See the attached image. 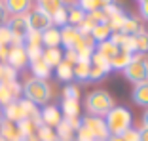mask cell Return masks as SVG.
<instances>
[{
    "label": "cell",
    "instance_id": "obj_17",
    "mask_svg": "<svg viewBox=\"0 0 148 141\" xmlns=\"http://www.w3.org/2000/svg\"><path fill=\"white\" fill-rule=\"evenodd\" d=\"M61 44V29L57 27H49L42 32V46L44 48H59Z\"/></svg>",
    "mask_w": 148,
    "mask_h": 141
},
{
    "label": "cell",
    "instance_id": "obj_44",
    "mask_svg": "<svg viewBox=\"0 0 148 141\" xmlns=\"http://www.w3.org/2000/svg\"><path fill=\"white\" fill-rule=\"evenodd\" d=\"M143 128L148 130V109H144V115H143Z\"/></svg>",
    "mask_w": 148,
    "mask_h": 141
},
{
    "label": "cell",
    "instance_id": "obj_37",
    "mask_svg": "<svg viewBox=\"0 0 148 141\" xmlns=\"http://www.w3.org/2000/svg\"><path fill=\"white\" fill-rule=\"evenodd\" d=\"M123 141H140V132L137 128H129L125 133H122Z\"/></svg>",
    "mask_w": 148,
    "mask_h": 141
},
{
    "label": "cell",
    "instance_id": "obj_47",
    "mask_svg": "<svg viewBox=\"0 0 148 141\" xmlns=\"http://www.w3.org/2000/svg\"><path fill=\"white\" fill-rule=\"evenodd\" d=\"M0 120H2V107H0Z\"/></svg>",
    "mask_w": 148,
    "mask_h": 141
},
{
    "label": "cell",
    "instance_id": "obj_41",
    "mask_svg": "<svg viewBox=\"0 0 148 141\" xmlns=\"http://www.w3.org/2000/svg\"><path fill=\"white\" fill-rule=\"evenodd\" d=\"M6 21H8V12L4 10V4L0 2V25H6Z\"/></svg>",
    "mask_w": 148,
    "mask_h": 141
},
{
    "label": "cell",
    "instance_id": "obj_10",
    "mask_svg": "<svg viewBox=\"0 0 148 141\" xmlns=\"http://www.w3.org/2000/svg\"><path fill=\"white\" fill-rule=\"evenodd\" d=\"M95 48H97L95 40H93L91 36H87V35H82V38L78 40V44L74 46L72 50L78 53V59H80V61H89V59H91V55L95 53Z\"/></svg>",
    "mask_w": 148,
    "mask_h": 141
},
{
    "label": "cell",
    "instance_id": "obj_34",
    "mask_svg": "<svg viewBox=\"0 0 148 141\" xmlns=\"http://www.w3.org/2000/svg\"><path fill=\"white\" fill-rule=\"evenodd\" d=\"M63 99H74V101H78L80 99V88L76 84H66L65 88H63Z\"/></svg>",
    "mask_w": 148,
    "mask_h": 141
},
{
    "label": "cell",
    "instance_id": "obj_20",
    "mask_svg": "<svg viewBox=\"0 0 148 141\" xmlns=\"http://www.w3.org/2000/svg\"><path fill=\"white\" fill-rule=\"evenodd\" d=\"M66 17H69V23H66V25L80 27L82 21L86 19V12H84L78 4H70V6H66Z\"/></svg>",
    "mask_w": 148,
    "mask_h": 141
},
{
    "label": "cell",
    "instance_id": "obj_35",
    "mask_svg": "<svg viewBox=\"0 0 148 141\" xmlns=\"http://www.w3.org/2000/svg\"><path fill=\"white\" fill-rule=\"evenodd\" d=\"M17 80V70L12 69L10 65L4 63V69H2V80L0 82H15Z\"/></svg>",
    "mask_w": 148,
    "mask_h": 141
},
{
    "label": "cell",
    "instance_id": "obj_27",
    "mask_svg": "<svg viewBox=\"0 0 148 141\" xmlns=\"http://www.w3.org/2000/svg\"><path fill=\"white\" fill-rule=\"evenodd\" d=\"M110 35H112V31H110L108 23H101V25H97L95 29L91 31V38L95 40V44H99V42H105V40L110 38Z\"/></svg>",
    "mask_w": 148,
    "mask_h": 141
},
{
    "label": "cell",
    "instance_id": "obj_21",
    "mask_svg": "<svg viewBox=\"0 0 148 141\" xmlns=\"http://www.w3.org/2000/svg\"><path fill=\"white\" fill-rule=\"evenodd\" d=\"M131 59H133V53L125 52V50H118V52L114 53V57L110 59V67L116 69V70H123L131 63Z\"/></svg>",
    "mask_w": 148,
    "mask_h": 141
},
{
    "label": "cell",
    "instance_id": "obj_14",
    "mask_svg": "<svg viewBox=\"0 0 148 141\" xmlns=\"http://www.w3.org/2000/svg\"><path fill=\"white\" fill-rule=\"evenodd\" d=\"M80 38H82V32H80L78 27H72V25L61 27V44L65 46V50H72L78 44Z\"/></svg>",
    "mask_w": 148,
    "mask_h": 141
},
{
    "label": "cell",
    "instance_id": "obj_3",
    "mask_svg": "<svg viewBox=\"0 0 148 141\" xmlns=\"http://www.w3.org/2000/svg\"><path fill=\"white\" fill-rule=\"evenodd\" d=\"M112 107H114V99L106 90H93V92L86 97V109L91 116L105 118Z\"/></svg>",
    "mask_w": 148,
    "mask_h": 141
},
{
    "label": "cell",
    "instance_id": "obj_36",
    "mask_svg": "<svg viewBox=\"0 0 148 141\" xmlns=\"http://www.w3.org/2000/svg\"><path fill=\"white\" fill-rule=\"evenodd\" d=\"M0 46H12V32L8 25H0Z\"/></svg>",
    "mask_w": 148,
    "mask_h": 141
},
{
    "label": "cell",
    "instance_id": "obj_50",
    "mask_svg": "<svg viewBox=\"0 0 148 141\" xmlns=\"http://www.w3.org/2000/svg\"><path fill=\"white\" fill-rule=\"evenodd\" d=\"M0 141H4V139H2V137H0Z\"/></svg>",
    "mask_w": 148,
    "mask_h": 141
},
{
    "label": "cell",
    "instance_id": "obj_16",
    "mask_svg": "<svg viewBox=\"0 0 148 141\" xmlns=\"http://www.w3.org/2000/svg\"><path fill=\"white\" fill-rule=\"evenodd\" d=\"M140 31H144V27L140 25L139 17H135V15L127 13L125 19H123V23H122V29H120L118 32H123V35H127V36H137Z\"/></svg>",
    "mask_w": 148,
    "mask_h": 141
},
{
    "label": "cell",
    "instance_id": "obj_49",
    "mask_svg": "<svg viewBox=\"0 0 148 141\" xmlns=\"http://www.w3.org/2000/svg\"><path fill=\"white\" fill-rule=\"evenodd\" d=\"M93 141H101V139H93Z\"/></svg>",
    "mask_w": 148,
    "mask_h": 141
},
{
    "label": "cell",
    "instance_id": "obj_23",
    "mask_svg": "<svg viewBox=\"0 0 148 141\" xmlns=\"http://www.w3.org/2000/svg\"><path fill=\"white\" fill-rule=\"evenodd\" d=\"M42 59L48 63L49 69H55V67L63 61V52H61L59 48H44Z\"/></svg>",
    "mask_w": 148,
    "mask_h": 141
},
{
    "label": "cell",
    "instance_id": "obj_26",
    "mask_svg": "<svg viewBox=\"0 0 148 141\" xmlns=\"http://www.w3.org/2000/svg\"><path fill=\"white\" fill-rule=\"evenodd\" d=\"M59 111H61L63 118L65 116H80V103L74 99H63Z\"/></svg>",
    "mask_w": 148,
    "mask_h": 141
},
{
    "label": "cell",
    "instance_id": "obj_31",
    "mask_svg": "<svg viewBox=\"0 0 148 141\" xmlns=\"http://www.w3.org/2000/svg\"><path fill=\"white\" fill-rule=\"evenodd\" d=\"M89 65L91 67H97V69H101V70H105V73H110L112 70V67H110V61L106 57H103L101 53H93L91 55V59H89Z\"/></svg>",
    "mask_w": 148,
    "mask_h": 141
},
{
    "label": "cell",
    "instance_id": "obj_18",
    "mask_svg": "<svg viewBox=\"0 0 148 141\" xmlns=\"http://www.w3.org/2000/svg\"><path fill=\"white\" fill-rule=\"evenodd\" d=\"M29 65H31V70H32V76H34V78L48 80L49 76H51V69L48 67V63L44 61L42 57H38V59H34V61H31Z\"/></svg>",
    "mask_w": 148,
    "mask_h": 141
},
{
    "label": "cell",
    "instance_id": "obj_29",
    "mask_svg": "<svg viewBox=\"0 0 148 141\" xmlns=\"http://www.w3.org/2000/svg\"><path fill=\"white\" fill-rule=\"evenodd\" d=\"M133 40H135V53L146 55L148 53V32L140 31L137 36H133Z\"/></svg>",
    "mask_w": 148,
    "mask_h": 141
},
{
    "label": "cell",
    "instance_id": "obj_32",
    "mask_svg": "<svg viewBox=\"0 0 148 141\" xmlns=\"http://www.w3.org/2000/svg\"><path fill=\"white\" fill-rule=\"evenodd\" d=\"M36 137H38V141H59L57 139V133L53 128H49V126H38V130H36Z\"/></svg>",
    "mask_w": 148,
    "mask_h": 141
},
{
    "label": "cell",
    "instance_id": "obj_48",
    "mask_svg": "<svg viewBox=\"0 0 148 141\" xmlns=\"http://www.w3.org/2000/svg\"><path fill=\"white\" fill-rule=\"evenodd\" d=\"M137 2H139V4H143V2H146V0H137Z\"/></svg>",
    "mask_w": 148,
    "mask_h": 141
},
{
    "label": "cell",
    "instance_id": "obj_15",
    "mask_svg": "<svg viewBox=\"0 0 148 141\" xmlns=\"http://www.w3.org/2000/svg\"><path fill=\"white\" fill-rule=\"evenodd\" d=\"M0 137L4 141H25L23 133L19 132L17 124L10 122V120H0Z\"/></svg>",
    "mask_w": 148,
    "mask_h": 141
},
{
    "label": "cell",
    "instance_id": "obj_24",
    "mask_svg": "<svg viewBox=\"0 0 148 141\" xmlns=\"http://www.w3.org/2000/svg\"><path fill=\"white\" fill-rule=\"evenodd\" d=\"M65 6H69V2H66V0H38L36 8H40L42 12L48 13V15H53L57 10L65 8Z\"/></svg>",
    "mask_w": 148,
    "mask_h": 141
},
{
    "label": "cell",
    "instance_id": "obj_51",
    "mask_svg": "<svg viewBox=\"0 0 148 141\" xmlns=\"http://www.w3.org/2000/svg\"><path fill=\"white\" fill-rule=\"evenodd\" d=\"M36 2H38V0H36Z\"/></svg>",
    "mask_w": 148,
    "mask_h": 141
},
{
    "label": "cell",
    "instance_id": "obj_7",
    "mask_svg": "<svg viewBox=\"0 0 148 141\" xmlns=\"http://www.w3.org/2000/svg\"><path fill=\"white\" fill-rule=\"evenodd\" d=\"M82 126L89 130V133H91L95 139L108 141L110 133H108V130H106L105 118H99V116H91V115H89V116H84V118H82Z\"/></svg>",
    "mask_w": 148,
    "mask_h": 141
},
{
    "label": "cell",
    "instance_id": "obj_39",
    "mask_svg": "<svg viewBox=\"0 0 148 141\" xmlns=\"http://www.w3.org/2000/svg\"><path fill=\"white\" fill-rule=\"evenodd\" d=\"M63 120H65V122L69 124V126L74 130V132H76V130H78L80 126H82V116H65Z\"/></svg>",
    "mask_w": 148,
    "mask_h": 141
},
{
    "label": "cell",
    "instance_id": "obj_6",
    "mask_svg": "<svg viewBox=\"0 0 148 141\" xmlns=\"http://www.w3.org/2000/svg\"><path fill=\"white\" fill-rule=\"evenodd\" d=\"M27 23H29V29L34 32H44L46 29L53 25L51 23V15H48L46 12H42L40 8H32L31 12L27 13Z\"/></svg>",
    "mask_w": 148,
    "mask_h": 141
},
{
    "label": "cell",
    "instance_id": "obj_43",
    "mask_svg": "<svg viewBox=\"0 0 148 141\" xmlns=\"http://www.w3.org/2000/svg\"><path fill=\"white\" fill-rule=\"evenodd\" d=\"M140 141H148V130L146 128H140Z\"/></svg>",
    "mask_w": 148,
    "mask_h": 141
},
{
    "label": "cell",
    "instance_id": "obj_4",
    "mask_svg": "<svg viewBox=\"0 0 148 141\" xmlns=\"http://www.w3.org/2000/svg\"><path fill=\"white\" fill-rule=\"evenodd\" d=\"M123 75L135 86L137 84H143V82H148V57L146 55H140V53H133V59L123 69Z\"/></svg>",
    "mask_w": 148,
    "mask_h": 141
},
{
    "label": "cell",
    "instance_id": "obj_42",
    "mask_svg": "<svg viewBox=\"0 0 148 141\" xmlns=\"http://www.w3.org/2000/svg\"><path fill=\"white\" fill-rule=\"evenodd\" d=\"M97 4H99V8L103 10V8H106V6H110V4H116V0H97Z\"/></svg>",
    "mask_w": 148,
    "mask_h": 141
},
{
    "label": "cell",
    "instance_id": "obj_52",
    "mask_svg": "<svg viewBox=\"0 0 148 141\" xmlns=\"http://www.w3.org/2000/svg\"><path fill=\"white\" fill-rule=\"evenodd\" d=\"M0 2H2V0H0Z\"/></svg>",
    "mask_w": 148,
    "mask_h": 141
},
{
    "label": "cell",
    "instance_id": "obj_12",
    "mask_svg": "<svg viewBox=\"0 0 148 141\" xmlns=\"http://www.w3.org/2000/svg\"><path fill=\"white\" fill-rule=\"evenodd\" d=\"M40 118H42L44 126H49V128L55 130L59 126V122L63 120V115L57 105H46L42 111H40Z\"/></svg>",
    "mask_w": 148,
    "mask_h": 141
},
{
    "label": "cell",
    "instance_id": "obj_22",
    "mask_svg": "<svg viewBox=\"0 0 148 141\" xmlns=\"http://www.w3.org/2000/svg\"><path fill=\"white\" fill-rule=\"evenodd\" d=\"M133 101L137 103L139 107H144L148 109V82H143V84H137L135 88H133Z\"/></svg>",
    "mask_w": 148,
    "mask_h": 141
},
{
    "label": "cell",
    "instance_id": "obj_19",
    "mask_svg": "<svg viewBox=\"0 0 148 141\" xmlns=\"http://www.w3.org/2000/svg\"><path fill=\"white\" fill-rule=\"evenodd\" d=\"M89 70L91 65L89 61H78L72 65V78L76 82H89Z\"/></svg>",
    "mask_w": 148,
    "mask_h": 141
},
{
    "label": "cell",
    "instance_id": "obj_46",
    "mask_svg": "<svg viewBox=\"0 0 148 141\" xmlns=\"http://www.w3.org/2000/svg\"><path fill=\"white\" fill-rule=\"evenodd\" d=\"M2 69H4V63H0V80H2Z\"/></svg>",
    "mask_w": 148,
    "mask_h": 141
},
{
    "label": "cell",
    "instance_id": "obj_45",
    "mask_svg": "<svg viewBox=\"0 0 148 141\" xmlns=\"http://www.w3.org/2000/svg\"><path fill=\"white\" fill-rule=\"evenodd\" d=\"M108 141H123V139H122V135H110Z\"/></svg>",
    "mask_w": 148,
    "mask_h": 141
},
{
    "label": "cell",
    "instance_id": "obj_9",
    "mask_svg": "<svg viewBox=\"0 0 148 141\" xmlns=\"http://www.w3.org/2000/svg\"><path fill=\"white\" fill-rule=\"evenodd\" d=\"M6 65H10L12 69H15V70L25 69V67L29 65V57H27L25 48H23V46H10Z\"/></svg>",
    "mask_w": 148,
    "mask_h": 141
},
{
    "label": "cell",
    "instance_id": "obj_38",
    "mask_svg": "<svg viewBox=\"0 0 148 141\" xmlns=\"http://www.w3.org/2000/svg\"><path fill=\"white\" fill-rule=\"evenodd\" d=\"M63 61H66L69 65H74V63H78V53L74 52V50H65V53H63Z\"/></svg>",
    "mask_w": 148,
    "mask_h": 141
},
{
    "label": "cell",
    "instance_id": "obj_25",
    "mask_svg": "<svg viewBox=\"0 0 148 141\" xmlns=\"http://www.w3.org/2000/svg\"><path fill=\"white\" fill-rule=\"evenodd\" d=\"M55 76H57V80H61L65 84H70L74 80L72 78V65H69L66 61H61L55 67Z\"/></svg>",
    "mask_w": 148,
    "mask_h": 141
},
{
    "label": "cell",
    "instance_id": "obj_1",
    "mask_svg": "<svg viewBox=\"0 0 148 141\" xmlns=\"http://www.w3.org/2000/svg\"><path fill=\"white\" fill-rule=\"evenodd\" d=\"M105 124L110 135H122L129 128H133V115L127 107L114 105L105 116Z\"/></svg>",
    "mask_w": 148,
    "mask_h": 141
},
{
    "label": "cell",
    "instance_id": "obj_40",
    "mask_svg": "<svg viewBox=\"0 0 148 141\" xmlns=\"http://www.w3.org/2000/svg\"><path fill=\"white\" fill-rule=\"evenodd\" d=\"M139 13H140V17H143V19L148 21V0L143 2V4H139Z\"/></svg>",
    "mask_w": 148,
    "mask_h": 141
},
{
    "label": "cell",
    "instance_id": "obj_30",
    "mask_svg": "<svg viewBox=\"0 0 148 141\" xmlns=\"http://www.w3.org/2000/svg\"><path fill=\"white\" fill-rule=\"evenodd\" d=\"M95 52H97V53H101L103 57H106V59L110 61V59L114 57V53L118 52V48L112 44V42H110V40H105V42H99V44H97Z\"/></svg>",
    "mask_w": 148,
    "mask_h": 141
},
{
    "label": "cell",
    "instance_id": "obj_2",
    "mask_svg": "<svg viewBox=\"0 0 148 141\" xmlns=\"http://www.w3.org/2000/svg\"><path fill=\"white\" fill-rule=\"evenodd\" d=\"M23 88V97L27 101L38 105H48V101L51 99V86L48 84V80H40V78H29L25 84L21 86Z\"/></svg>",
    "mask_w": 148,
    "mask_h": 141
},
{
    "label": "cell",
    "instance_id": "obj_28",
    "mask_svg": "<svg viewBox=\"0 0 148 141\" xmlns=\"http://www.w3.org/2000/svg\"><path fill=\"white\" fill-rule=\"evenodd\" d=\"M55 133H57V139L59 141H74V130L70 128L65 120L59 122V126L55 128Z\"/></svg>",
    "mask_w": 148,
    "mask_h": 141
},
{
    "label": "cell",
    "instance_id": "obj_5",
    "mask_svg": "<svg viewBox=\"0 0 148 141\" xmlns=\"http://www.w3.org/2000/svg\"><path fill=\"white\" fill-rule=\"evenodd\" d=\"M10 32H12V46H23L25 38L29 35V23H27V15H12L6 21Z\"/></svg>",
    "mask_w": 148,
    "mask_h": 141
},
{
    "label": "cell",
    "instance_id": "obj_8",
    "mask_svg": "<svg viewBox=\"0 0 148 141\" xmlns=\"http://www.w3.org/2000/svg\"><path fill=\"white\" fill-rule=\"evenodd\" d=\"M21 92L23 88L17 80L15 82H0V107H6L12 101H17Z\"/></svg>",
    "mask_w": 148,
    "mask_h": 141
},
{
    "label": "cell",
    "instance_id": "obj_11",
    "mask_svg": "<svg viewBox=\"0 0 148 141\" xmlns=\"http://www.w3.org/2000/svg\"><path fill=\"white\" fill-rule=\"evenodd\" d=\"M2 118L10 120V122H13V124H19L21 120H25L27 115H25V109H23V105H21V99L12 101L10 105L2 107Z\"/></svg>",
    "mask_w": 148,
    "mask_h": 141
},
{
    "label": "cell",
    "instance_id": "obj_33",
    "mask_svg": "<svg viewBox=\"0 0 148 141\" xmlns=\"http://www.w3.org/2000/svg\"><path fill=\"white\" fill-rule=\"evenodd\" d=\"M51 23L53 27H57V29H61V27H65L66 23H69V17H66V6L61 10H57L55 13L51 15Z\"/></svg>",
    "mask_w": 148,
    "mask_h": 141
},
{
    "label": "cell",
    "instance_id": "obj_13",
    "mask_svg": "<svg viewBox=\"0 0 148 141\" xmlns=\"http://www.w3.org/2000/svg\"><path fill=\"white\" fill-rule=\"evenodd\" d=\"M2 4L12 15H27L32 10V0H2Z\"/></svg>",
    "mask_w": 148,
    "mask_h": 141
}]
</instances>
